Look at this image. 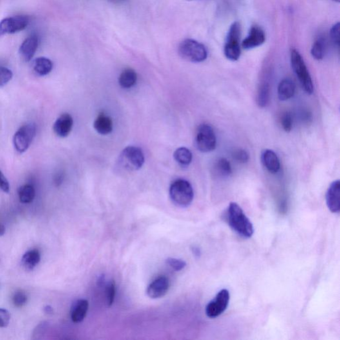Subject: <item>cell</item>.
<instances>
[{"mask_svg": "<svg viewBox=\"0 0 340 340\" xmlns=\"http://www.w3.org/2000/svg\"><path fill=\"white\" fill-rule=\"evenodd\" d=\"M0 190L4 193L10 192V184L1 171H0Z\"/></svg>", "mask_w": 340, "mask_h": 340, "instance_id": "37", "label": "cell"}, {"mask_svg": "<svg viewBox=\"0 0 340 340\" xmlns=\"http://www.w3.org/2000/svg\"><path fill=\"white\" fill-rule=\"evenodd\" d=\"M195 142L200 152L207 153L214 150L216 148L217 139L212 126L208 124H201L197 128Z\"/></svg>", "mask_w": 340, "mask_h": 340, "instance_id": "6", "label": "cell"}, {"mask_svg": "<svg viewBox=\"0 0 340 340\" xmlns=\"http://www.w3.org/2000/svg\"><path fill=\"white\" fill-rule=\"evenodd\" d=\"M326 204L331 212L338 213L340 210V182L335 180L329 187L326 195Z\"/></svg>", "mask_w": 340, "mask_h": 340, "instance_id": "12", "label": "cell"}, {"mask_svg": "<svg viewBox=\"0 0 340 340\" xmlns=\"http://www.w3.org/2000/svg\"><path fill=\"white\" fill-rule=\"evenodd\" d=\"M266 40V35L263 29L259 26L251 27L247 37L242 42V48L250 50L263 45Z\"/></svg>", "mask_w": 340, "mask_h": 340, "instance_id": "11", "label": "cell"}, {"mask_svg": "<svg viewBox=\"0 0 340 340\" xmlns=\"http://www.w3.org/2000/svg\"><path fill=\"white\" fill-rule=\"evenodd\" d=\"M30 23V18L26 15L8 17L0 21V35L13 34L25 30Z\"/></svg>", "mask_w": 340, "mask_h": 340, "instance_id": "10", "label": "cell"}, {"mask_svg": "<svg viewBox=\"0 0 340 340\" xmlns=\"http://www.w3.org/2000/svg\"><path fill=\"white\" fill-rule=\"evenodd\" d=\"M261 162L266 170L271 173L279 172L281 168V162L274 151L266 149L262 152Z\"/></svg>", "mask_w": 340, "mask_h": 340, "instance_id": "16", "label": "cell"}, {"mask_svg": "<svg viewBox=\"0 0 340 340\" xmlns=\"http://www.w3.org/2000/svg\"><path fill=\"white\" fill-rule=\"evenodd\" d=\"M48 327V324L46 322H41L37 328L35 329L33 332V339H39L46 333V330Z\"/></svg>", "mask_w": 340, "mask_h": 340, "instance_id": "36", "label": "cell"}, {"mask_svg": "<svg viewBox=\"0 0 340 340\" xmlns=\"http://www.w3.org/2000/svg\"><path fill=\"white\" fill-rule=\"evenodd\" d=\"M33 70L39 76H46L53 70L52 61L48 58L39 57L33 61Z\"/></svg>", "mask_w": 340, "mask_h": 340, "instance_id": "20", "label": "cell"}, {"mask_svg": "<svg viewBox=\"0 0 340 340\" xmlns=\"http://www.w3.org/2000/svg\"><path fill=\"white\" fill-rule=\"evenodd\" d=\"M88 310V302L86 300L81 299L73 304L71 311V320L75 323H80L85 319Z\"/></svg>", "mask_w": 340, "mask_h": 340, "instance_id": "17", "label": "cell"}, {"mask_svg": "<svg viewBox=\"0 0 340 340\" xmlns=\"http://www.w3.org/2000/svg\"><path fill=\"white\" fill-rule=\"evenodd\" d=\"M10 321V312L6 309L0 308V328H6Z\"/></svg>", "mask_w": 340, "mask_h": 340, "instance_id": "33", "label": "cell"}, {"mask_svg": "<svg viewBox=\"0 0 340 340\" xmlns=\"http://www.w3.org/2000/svg\"><path fill=\"white\" fill-rule=\"evenodd\" d=\"M282 126L285 132H290L292 128L293 119L290 113H284L281 120Z\"/></svg>", "mask_w": 340, "mask_h": 340, "instance_id": "32", "label": "cell"}, {"mask_svg": "<svg viewBox=\"0 0 340 340\" xmlns=\"http://www.w3.org/2000/svg\"><path fill=\"white\" fill-rule=\"evenodd\" d=\"M18 196L20 202L22 203H30L35 197L34 187L30 184L20 187L18 190Z\"/></svg>", "mask_w": 340, "mask_h": 340, "instance_id": "25", "label": "cell"}, {"mask_svg": "<svg viewBox=\"0 0 340 340\" xmlns=\"http://www.w3.org/2000/svg\"><path fill=\"white\" fill-rule=\"evenodd\" d=\"M73 126L72 117L67 113H64L55 121L53 125V130L55 134L61 138H65L70 134Z\"/></svg>", "mask_w": 340, "mask_h": 340, "instance_id": "15", "label": "cell"}, {"mask_svg": "<svg viewBox=\"0 0 340 340\" xmlns=\"http://www.w3.org/2000/svg\"><path fill=\"white\" fill-rule=\"evenodd\" d=\"M290 61L292 70L299 79L302 88L307 94L312 95L314 92L312 78L303 58L297 50L291 51Z\"/></svg>", "mask_w": 340, "mask_h": 340, "instance_id": "3", "label": "cell"}, {"mask_svg": "<svg viewBox=\"0 0 340 340\" xmlns=\"http://www.w3.org/2000/svg\"><path fill=\"white\" fill-rule=\"evenodd\" d=\"M6 233V228L3 224H0V237L3 236Z\"/></svg>", "mask_w": 340, "mask_h": 340, "instance_id": "40", "label": "cell"}, {"mask_svg": "<svg viewBox=\"0 0 340 340\" xmlns=\"http://www.w3.org/2000/svg\"><path fill=\"white\" fill-rule=\"evenodd\" d=\"M106 301L108 306H110L115 301L116 295V285L115 282H110L106 286Z\"/></svg>", "mask_w": 340, "mask_h": 340, "instance_id": "30", "label": "cell"}, {"mask_svg": "<svg viewBox=\"0 0 340 340\" xmlns=\"http://www.w3.org/2000/svg\"><path fill=\"white\" fill-rule=\"evenodd\" d=\"M193 253H194L195 256H199L200 255V251L198 248L193 247Z\"/></svg>", "mask_w": 340, "mask_h": 340, "instance_id": "41", "label": "cell"}, {"mask_svg": "<svg viewBox=\"0 0 340 340\" xmlns=\"http://www.w3.org/2000/svg\"><path fill=\"white\" fill-rule=\"evenodd\" d=\"M13 303L16 307H22L28 302V297L23 291H17L13 297Z\"/></svg>", "mask_w": 340, "mask_h": 340, "instance_id": "28", "label": "cell"}, {"mask_svg": "<svg viewBox=\"0 0 340 340\" xmlns=\"http://www.w3.org/2000/svg\"><path fill=\"white\" fill-rule=\"evenodd\" d=\"M296 86L290 79H284L278 86V96L281 101H285L294 97Z\"/></svg>", "mask_w": 340, "mask_h": 340, "instance_id": "18", "label": "cell"}, {"mask_svg": "<svg viewBox=\"0 0 340 340\" xmlns=\"http://www.w3.org/2000/svg\"><path fill=\"white\" fill-rule=\"evenodd\" d=\"M332 1L337 2V3H339V2H340V0H332Z\"/></svg>", "mask_w": 340, "mask_h": 340, "instance_id": "42", "label": "cell"}, {"mask_svg": "<svg viewBox=\"0 0 340 340\" xmlns=\"http://www.w3.org/2000/svg\"><path fill=\"white\" fill-rule=\"evenodd\" d=\"M95 130L102 135L110 134L112 131L113 123L112 119L108 116L102 113L98 116L94 122Z\"/></svg>", "mask_w": 340, "mask_h": 340, "instance_id": "19", "label": "cell"}, {"mask_svg": "<svg viewBox=\"0 0 340 340\" xmlns=\"http://www.w3.org/2000/svg\"><path fill=\"white\" fill-rule=\"evenodd\" d=\"M39 46V39L37 35H33L28 37L22 43L19 48V55L21 59L26 62L32 60Z\"/></svg>", "mask_w": 340, "mask_h": 340, "instance_id": "14", "label": "cell"}, {"mask_svg": "<svg viewBox=\"0 0 340 340\" xmlns=\"http://www.w3.org/2000/svg\"><path fill=\"white\" fill-rule=\"evenodd\" d=\"M119 161L122 168L128 171H135L143 166L144 155L141 148L128 146L122 151Z\"/></svg>", "mask_w": 340, "mask_h": 340, "instance_id": "7", "label": "cell"}, {"mask_svg": "<svg viewBox=\"0 0 340 340\" xmlns=\"http://www.w3.org/2000/svg\"><path fill=\"white\" fill-rule=\"evenodd\" d=\"M269 101L270 86L266 82H263L258 88L257 103L260 107L264 108L268 105Z\"/></svg>", "mask_w": 340, "mask_h": 340, "instance_id": "23", "label": "cell"}, {"mask_svg": "<svg viewBox=\"0 0 340 340\" xmlns=\"http://www.w3.org/2000/svg\"><path fill=\"white\" fill-rule=\"evenodd\" d=\"M226 219L229 225L240 236L251 238L254 233V228L241 207L235 202L229 206L226 213Z\"/></svg>", "mask_w": 340, "mask_h": 340, "instance_id": "1", "label": "cell"}, {"mask_svg": "<svg viewBox=\"0 0 340 340\" xmlns=\"http://www.w3.org/2000/svg\"><path fill=\"white\" fill-rule=\"evenodd\" d=\"M63 174H61V173H58L57 175H56V176H55V179H54V182L55 184H56V185H59V184H61L62 183V181H63Z\"/></svg>", "mask_w": 340, "mask_h": 340, "instance_id": "38", "label": "cell"}, {"mask_svg": "<svg viewBox=\"0 0 340 340\" xmlns=\"http://www.w3.org/2000/svg\"><path fill=\"white\" fill-rule=\"evenodd\" d=\"M175 161L180 165L188 166L192 161V153L189 149L182 147L177 149L173 154Z\"/></svg>", "mask_w": 340, "mask_h": 340, "instance_id": "24", "label": "cell"}, {"mask_svg": "<svg viewBox=\"0 0 340 340\" xmlns=\"http://www.w3.org/2000/svg\"><path fill=\"white\" fill-rule=\"evenodd\" d=\"M41 261V255L39 251L30 250L24 255L21 259V264L26 270H32Z\"/></svg>", "mask_w": 340, "mask_h": 340, "instance_id": "21", "label": "cell"}, {"mask_svg": "<svg viewBox=\"0 0 340 340\" xmlns=\"http://www.w3.org/2000/svg\"><path fill=\"white\" fill-rule=\"evenodd\" d=\"M44 311H45L46 314H52L53 312V308L51 307L50 306H46V307L44 308Z\"/></svg>", "mask_w": 340, "mask_h": 340, "instance_id": "39", "label": "cell"}, {"mask_svg": "<svg viewBox=\"0 0 340 340\" xmlns=\"http://www.w3.org/2000/svg\"><path fill=\"white\" fill-rule=\"evenodd\" d=\"M215 172L221 176H229L232 173V169L230 162L225 158H220L215 165Z\"/></svg>", "mask_w": 340, "mask_h": 340, "instance_id": "27", "label": "cell"}, {"mask_svg": "<svg viewBox=\"0 0 340 340\" xmlns=\"http://www.w3.org/2000/svg\"><path fill=\"white\" fill-rule=\"evenodd\" d=\"M170 196L175 205L186 208L192 203L194 193L190 182L186 179H178L171 184Z\"/></svg>", "mask_w": 340, "mask_h": 340, "instance_id": "2", "label": "cell"}, {"mask_svg": "<svg viewBox=\"0 0 340 340\" xmlns=\"http://www.w3.org/2000/svg\"><path fill=\"white\" fill-rule=\"evenodd\" d=\"M178 53L182 59L192 63H201L208 57L206 47L199 42L191 39L184 40L180 43Z\"/></svg>", "mask_w": 340, "mask_h": 340, "instance_id": "4", "label": "cell"}, {"mask_svg": "<svg viewBox=\"0 0 340 340\" xmlns=\"http://www.w3.org/2000/svg\"><path fill=\"white\" fill-rule=\"evenodd\" d=\"M233 157L238 162H241V163H246L250 160V155L245 150H238L234 152Z\"/></svg>", "mask_w": 340, "mask_h": 340, "instance_id": "35", "label": "cell"}, {"mask_svg": "<svg viewBox=\"0 0 340 340\" xmlns=\"http://www.w3.org/2000/svg\"><path fill=\"white\" fill-rule=\"evenodd\" d=\"M169 288H170L169 279L166 277L162 276L157 278L148 286L146 292L151 299H160L167 294Z\"/></svg>", "mask_w": 340, "mask_h": 340, "instance_id": "13", "label": "cell"}, {"mask_svg": "<svg viewBox=\"0 0 340 340\" xmlns=\"http://www.w3.org/2000/svg\"><path fill=\"white\" fill-rule=\"evenodd\" d=\"M331 39L337 47L339 46V23L335 24L330 30Z\"/></svg>", "mask_w": 340, "mask_h": 340, "instance_id": "34", "label": "cell"}, {"mask_svg": "<svg viewBox=\"0 0 340 340\" xmlns=\"http://www.w3.org/2000/svg\"><path fill=\"white\" fill-rule=\"evenodd\" d=\"M166 263H167L170 267H172L173 269L176 271L184 269L186 266V263L183 260L173 259V258H169V259L166 260Z\"/></svg>", "mask_w": 340, "mask_h": 340, "instance_id": "31", "label": "cell"}, {"mask_svg": "<svg viewBox=\"0 0 340 340\" xmlns=\"http://www.w3.org/2000/svg\"><path fill=\"white\" fill-rule=\"evenodd\" d=\"M137 81V73L132 69H126L121 73L119 79L120 85L124 88H130L135 85Z\"/></svg>", "mask_w": 340, "mask_h": 340, "instance_id": "22", "label": "cell"}, {"mask_svg": "<svg viewBox=\"0 0 340 340\" xmlns=\"http://www.w3.org/2000/svg\"><path fill=\"white\" fill-rule=\"evenodd\" d=\"M230 301V292L222 289L215 296L214 299L209 302L206 308V315L210 319H215L223 314L228 307Z\"/></svg>", "mask_w": 340, "mask_h": 340, "instance_id": "9", "label": "cell"}, {"mask_svg": "<svg viewBox=\"0 0 340 340\" xmlns=\"http://www.w3.org/2000/svg\"><path fill=\"white\" fill-rule=\"evenodd\" d=\"M326 43L323 37H319L313 43L311 55L316 60H322L326 52Z\"/></svg>", "mask_w": 340, "mask_h": 340, "instance_id": "26", "label": "cell"}, {"mask_svg": "<svg viewBox=\"0 0 340 340\" xmlns=\"http://www.w3.org/2000/svg\"><path fill=\"white\" fill-rule=\"evenodd\" d=\"M12 71L4 66H0V87L8 84L12 79Z\"/></svg>", "mask_w": 340, "mask_h": 340, "instance_id": "29", "label": "cell"}, {"mask_svg": "<svg viewBox=\"0 0 340 340\" xmlns=\"http://www.w3.org/2000/svg\"><path fill=\"white\" fill-rule=\"evenodd\" d=\"M240 37H241V26L239 22H235L230 27L224 46V54L226 59L230 61H237L241 56Z\"/></svg>", "mask_w": 340, "mask_h": 340, "instance_id": "5", "label": "cell"}, {"mask_svg": "<svg viewBox=\"0 0 340 340\" xmlns=\"http://www.w3.org/2000/svg\"><path fill=\"white\" fill-rule=\"evenodd\" d=\"M36 126L33 123L26 124L15 132L13 137V145L19 153L28 150L36 134Z\"/></svg>", "mask_w": 340, "mask_h": 340, "instance_id": "8", "label": "cell"}]
</instances>
